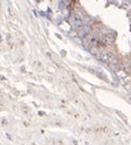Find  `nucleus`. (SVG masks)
Wrapping results in <instances>:
<instances>
[{"mask_svg":"<svg viewBox=\"0 0 131 145\" xmlns=\"http://www.w3.org/2000/svg\"><path fill=\"white\" fill-rule=\"evenodd\" d=\"M91 33H92V27H91L90 25L84 24L83 27L79 29V37L83 38V39H86Z\"/></svg>","mask_w":131,"mask_h":145,"instance_id":"7ed1b4c3","label":"nucleus"},{"mask_svg":"<svg viewBox=\"0 0 131 145\" xmlns=\"http://www.w3.org/2000/svg\"><path fill=\"white\" fill-rule=\"evenodd\" d=\"M71 27H73L74 29L79 30L83 25H84L83 16L80 13H74L71 18Z\"/></svg>","mask_w":131,"mask_h":145,"instance_id":"f257e3e1","label":"nucleus"},{"mask_svg":"<svg viewBox=\"0 0 131 145\" xmlns=\"http://www.w3.org/2000/svg\"><path fill=\"white\" fill-rule=\"evenodd\" d=\"M114 39H115V36L113 34H109V33H106V34H102L101 35V46H109L114 42Z\"/></svg>","mask_w":131,"mask_h":145,"instance_id":"f03ea898","label":"nucleus"}]
</instances>
